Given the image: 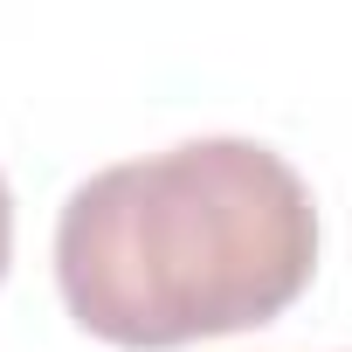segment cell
I'll return each instance as SVG.
<instances>
[{
  "instance_id": "cell-1",
  "label": "cell",
  "mask_w": 352,
  "mask_h": 352,
  "mask_svg": "<svg viewBox=\"0 0 352 352\" xmlns=\"http://www.w3.org/2000/svg\"><path fill=\"white\" fill-rule=\"evenodd\" d=\"M311 187L256 138H187L104 166L56 221V283L69 318L124 352L256 331L311 290Z\"/></svg>"
},
{
  "instance_id": "cell-2",
  "label": "cell",
  "mask_w": 352,
  "mask_h": 352,
  "mask_svg": "<svg viewBox=\"0 0 352 352\" xmlns=\"http://www.w3.org/2000/svg\"><path fill=\"white\" fill-rule=\"evenodd\" d=\"M8 256H14V194L0 180V276H8Z\"/></svg>"
}]
</instances>
